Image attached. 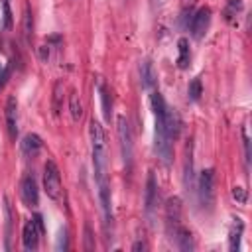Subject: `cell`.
<instances>
[{
    "mask_svg": "<svg viewBox=\"0 0 252 252\" xmlns=\"http://www.w3.org/2000/svg\"><path fill=\"white\" fill-rule=\"evenodd\" d=\"M209 26H211V8L209 6H203L197 12H193V16L189 20V28H191V35L195 39H201L209 32Z\"/></svg>",
    "mask_w": 252,
    "mask_h": 252,
    "instance_id": "cell-9",
    "label": "cell"
},
{
    "mask_svg": "<svg viewBox=\"0 0 252 252\" xmlns=\"http://www.w3.org/2000/svg\"><path fill=\"white\" fill-rule=\"evenodd\" d=\"M85 250H94V236H93V230H91V224L85 222Z\"/></svg>",
    "mask_w": 252,
    "mask_h": 252,
    "instance_id": "cell-25",
    "label": "cell"
},
{
    "mask_svg": "<svg viewBox=\"0 0 252 252\" xmlns=\"http://www.w3.org/2000/svg\"><path fill=\"white\" fill-rule=\"evenodd\" d=\"M41 146H43V142H41V138L37 136V134H26L24 138H22V142H20V148H22V154L24 156H28V158H35L39 152H41Z\"/></svg>",
    "mask_w": 252,
    "mask_h": 252,
    "instance_id": "cell-14",
    "label": "cell"
},
{
    "mask_svg": "<svg viewBox=\"0 0 252 252\" xmlns=\"http://www.w3.org/2000/svg\"><path fill=\"white\" fill-rule=\"evenodd\" d=\"M150 106H152V112H154V146H156V154L165 165H169L171 158H173V148H171L173 140L169 138L167 128H165L167 104L163 100V94L159 91H156V89L150 94Z\"/></svg>",
    "mask_w": 252,
    "mask_h": 252,
    "instance_id": "cell-1",
    "label": "cell"
},
{
    "mask_svg": "<svg viewBox=\"0 0 252 252\" xmlns=\"http://www.w3.org/2000/svg\"><path fill=\"white\" fill-rule=\"evenodd\" d=\"M89 140H91V156H93V171L94 181L108 179L106 177V142H104V130L98 120L89 122Z\"/></svg>",
    "mask_w": 252,
    "mask_h": 252,
    "instance_id": "cell-2",
    "label": "cell"
},
{
    "mask_svg": "<svg viewBox=\"0 0 252 252\" xmlns=\"http://www.w3.org/2000/svg\"><path fill=\"white\" fill-rule=\"evenodd\" d=\"M177 67L179 69H187L189 63H191V49H189V39L187 37H179L177 41Z\"/></svg>",
    "mask_w": 252,
    "mask_h": 252,
    "instance_id": "cell-17",
    "label": "cell"
},
{
    "mask_svg": "<svg viewBox=\"0 0 252 252\" xmlns=\"http://www.w3.org/2000/svg\"><path fill=\"white\" fill-rule=\"evenodd\" d=\"M4 28H12V12L8 0H4Z\"/></svg>",
    "mask_w": 252,
    "mask_h": 252,
    "instance_id": "cell-29",
    "label": "cell"
},
{
    "mask_svg": "<svg viewBox=\"0 0 252 252\" xmlns=\"http://www.w3.org/2000/svg\"><path fill=\"white\" fill-rule=\"evenodd\" d=\"M197 195H199V203L203 209L211 211L215 205V169H203L197 181Z\"/></svg>",
    "mask_w": 252,
    "mask_h": 252,
    "instance_id": "cell-4",
    "label": "cell"
},
{
    "mask_svg": "<svg viewBox=\"0 0 252 252\" xmlns=\"http://www.w3.org/2000/svg\"><path fill=\"white\" fill-rule=\"evenodd\" d=\"M98 93H100V100H102V114H104V118L110 122V116H112V110H110V94H108V91H106V87L104 85H98Z\"/></svg>",
    "mask_w": 252,
    "mask_h": 252,
    "instance_id": "cell-22",
    "label": "cell"
},
{
    "mask_svg": "<svg viewBox=\"0 0 252 252\" xmlns=\"http://www.w3.org/2000/svg\"><path fill=\"white\" fill-rule=\"evenodd\" d=\"M158 197H159L158 181H156V175L150 171L146 179V191H144V211L150 219H154V213L158 209Z\"/></svg>",
    "mask_w": 252,
    "mask_h": 252,
    "instance_id": "cell-11",
    "label": "cell"
},
{
    "mask_svg": "<svg viewBox=\"0 0 252 252\" xmlns=\"http://www.w3.org/2000/svg\"><path fill=\"white\" fill-rule=\"evenodd\" d=\"M171 240H173V242H175V246H177L179 250H183V252H191V250L195 248L193 234H191V230H189V228H185L183 224L175 230V234L171 236Z\"/></svg>",
    "mask_w": 252,
    "mask_h": 252,
    "instance_id": "cell-16",
    "label": "cell"
},
{
    "mask_svg": "<svg viewBox=\"0 0 252 252\" xmlns=\"http://www.w3.org/2000/svg\"><path fill=\"white\" fill-rule=\"evenodd\" d=\"M0 71H2V65H0Z\"/></svg>",
    "mask_w": 252,
    "mask_h": 252,
    "instance_id": "cell-33",
    "label": "cell"
},
{
    "mask_svg": "<svg viewBox=\"0 0 252 252\" xmlns=\"http://www.w3.org/2000/svg\"><path fill=\"white\" fill-rule=\"evenodd\" d=\"M10 71H12V69H10V65H8L6 69H2V71H0V89H4V85L8 83V77H10Z\"/></svg>",
    "mask_w": 252,
    "mask_h": 252,
    "instance_id": "cell-30",
    "label": "cell"
},
{
    "mask_svg": "<svg viewBox=\"0 0 252 252\" xmlns=\"http://www.w3.org/2000/svg\"><path fill=\"white\" fill-rule=\"evenodd\" d=\"M242 232H244V222H242L240 217H234L232 224H230V230H228V250L230 252H238L240 250Z\"/></svg>",
    "mask_w": 252,
    "mask_h": 252,
    "instance_id": "cell-15",
    "label": "cell"
},
{
    "mask_svg": "<svg viewBox=\"0 0 252 252\" xmlns=\"http://www.w3.org/2000/svg\"><path fill=\"white\" fill-rule=\"evenodd\" d=\"M232 197L236 199V203H242V205H244V203L248 201V191H246L244 187H238V185H236V187H232Z\"/></svg>",
    "mask_w": 252,
    "mask_h": 252,
    "instance_id": "cell-27",
    "label": "cell"
},
{
    "mask_svg": "<svg viewBox=\"0 0 252 252\" xmlns=\"http://www.w3.org/2000/svg\"><path fill=\"white\" fill-rule=\"evenodd\" d=\"M43 232H45V226H43L41 215H35L32 219H28L26 224H24V230H22V244H24V248L26 250H37L39 238H41Z\"/></svg>",
    "mask_w": 252,
    "mask_h": 252,
    "instance_id": "cell-5",
    "label": "cell"
},
{
    "mask_svg": "<svg viewBox=\"0 0 252 252\" xmlns=\"http://www.w3.org/2000/svg\"><path fill=\"white\" fill-rule=\"evenodd\" d=\"M12 224H14V215H12V207H10V201L8 197H4V234H6V244L4 248L10 250V238H12Z\"/></svg>",
    "mask_w": 252,
    "mask_h": 252,
    "instance_id": "cell-18",
    "label": "cell"
},
{
    "mask_svg": "<svg viewBox=\"0 0 252 252\" xmlns=\"http://www.w3.org/2000/svg\"><path fill=\"white\" fill-rule=\"evenodd\" d=\"M94 183H96V189H98V203H100V211H102L104 230L108 232V226L112 224V197H110V183H108V179L94 181Z\"/></svg>",
    "mask_w": 252,
    "mask_h": 252,
    "instance_id": "cell-6",
    "label": "cell"
},
{
    "mask_svg": "<svg viewBox=\"0 0 252 252\" xmlns=\"http://www.w3.org/2000/svg\"><path fill=\"white\" fill-rule=\"evenodd\" d=\"M181 199L179 197H169L165 203V228L169 238L175 234V230L181 226Z\"/></svg>",
    "mask_w": 252,
    "mask_h": 252,
    "instance_id": "cell-8",
    "label": "cell"
},
{
    "mask_svg": "<svg viewBox=\"0 0 252 252\" xmlns=\"http://www.w3.org/2000/svg\"><path fill=\"white\" fill-rule=\"evenodd\" d=\"M132 250H148V244L146 242H134L132 244Z\"/></svg>",
    "mask_w": 252,
    "mask_h": 252,
    "instance_id": "cell-32",
    "label": "cell"
},
{
    "mask_svg": "<svg viewBox=\"0 0 252 252\" xmlns=\"http://www.w3.org/2000/svg\"><path fill=\"white\" fill-rule=\"evenodd\" d=\"M20 199H22V203H24L26 207H30V209L37 207V203H39L37 181H35V177H33L32 173L24 175L22 181H20Z\"/></svg>",
    "mask_w": 252,
    "mask_h": 252,
    "instance_id": "cell-7",
    "label": "cell"
},
{
    "mask_svg": "<svg viewBox=\"0 0 252 252\" xmlns=\"http://www.w3.org/2000/svg\"><path fill=\"white\" fill-rule=\"evenodd\" d=\"M242 12V2L240 0H228L224 6V18L230 24H236V16Z\"/></svg>",
    "mask_w": 252,
    "mask_h": 252,
    "instance_id": "cell-20",
    "label": "cell"
},
{
    "mask_svg": "<svg viewBox=\"0 0 252 252\" xmlns=\"http://www.w3.org/2000/svg\"><path fill=\"white\" fill-rule=\"evenodd\" d=\"M118 138H120V152H122L124 165L130 169L132 167V134L124 116H118Z\"/></svg>",
    "mask_w": 252,
    "mask_h": 252,
    "instance_id": "cell-10",
    "label": "cell"
},
{
    "mask_svg": "<svg viewBox=\"0 0 252 252\" xmlns=\"http://www.w3.org/2000/svg\"><path fill=\"white\" fill-rule=\"evenodd\" d=\"M156 81H158V75H156V69H154L152 61L150 59L140 61V83H142V87L146 91H154Z\"/></svg>",
    "mask_w": 252,
    "mask_h": 252,
    "instance_id": "cell-13",
    "label": "cell"
},
{
    "mask_svg": "<svg viewBox=\"0 0 252 252\" xmlns=\"http://www.w3.org/2000/svg\"><path fill=\"white\" fill-rule=\"evenodd\" d=\"M6 130H8V136L10 140H16L18 136V102L14 96H8L6 100Z\"/></svg>",
    "mask_w": 252,
    "mask_h": 252,
    "instance_id": "cell-12",
    "label": "cell"
},
{
    "mask_svg": "<svg viewBox=\"0 0 252 252\" xmlns=\"http://www.w3.org/2000/svg\"><path fill=\"white\" fill-rule=\"evenodd\" d=\"M242 140H244V161H246V169H250V140H248L246 128L242 130Z\"/></svg>",
    "mask_w": 252,
    "mask_h": 252,
    "instance_id": "cell-28",
    "label": "cell"
},
{
    "mask_svg": "<svg viewBox=\"0 0 252 252\" xmlns=\"http://www.w3.org/2000/svg\"><path fill=\"white\" fill-rule=\"evenodd\" d=\"M22 33L26 37V41L32 39V32H33V18H32V12H30V6H26L24 10V22H22Z\"/></svg>",
    "mask_w": 252,
    "mask_h": 252,
    "instance_id": "cell-21",
    "label": "cell"
},
{
    "mask_svg": "<svg viewBox=\"0 0 252 252\" xmlns=\"http://www.w3.org/2000/svg\"><path fill=\"white\" fill-rule=\"evenodd\" d=\"M43 191L49 199L61 201V195H63L61 173H59V167L53 159H47L45 165H43Z\"/></svg>",
    "mask_w": 252,
    "mask_h": 252,
    "instance_id": "cell-3",
    "label": "cell"
},
{
    "mask_svg": "<svg viewBox=\"0 0 252 252\" xmlns=\"http://www.w3.org/2000/svg\"><path fill=\"white\" fill-rule=\"evenodd\" d=\"M55 248H57V250H67V248H69V238H67V228H61V230H59V236H57V242H55Z\"/></svg>",
    "mask_w": 252,
    "mask_h": 252,
    "instance_id": "cell-26",
    "label": "cell"
},
{
    "mask_svg": "<svg viewBox=\"0 0 252 252\" xmlns=\"http://www.w3.org/2000/svg\"><path fill=\"white\" fill-rule=\"evenodd\" d=\"M201 94H203V85H201V79H193V81L189 83V87H187V96H189V100L197 102V100L201 98Z\"/></svg>",
    "mask_w": 252,
    "mask_h": 252,
    "instance_id": "cell-23",
    "label": "cell"
},
{
    "mask_svg": "<svg viewBox=\"0 0 252 252\" xmlns=\"http://www.w3.org/2000/svg\"><path fill=\"white\" fill-rule=\"evenodd\" d=\"M61 106H63V83L57 81V83L53 85V112L59 114Z\"/></svg>",
    "mask_w": 252,
    "mask_h": 252,
    "instance_id": "cell-24",
    "label": "cell"
},
{
    "mask_svg": "<svg viewBox=\"0 0 252 252\" xmlns=\"http://www.w3.org/2000/svg\"><path fill=\"white\" fill-rule=\"evenodd\" d=\"M69 112H71L73 122H79L83 118V104H81V98H79L77 93L69 94Z\"/></svg>",
    "mask_w": 252,
    "mask_h": 252,
    "instance_id": "cell-19",
    "label": "cell"
},
{
    "mask_svg": "<svg viewBox=\"0 0 252 252\" xmlns=\"http://www.w3.org/2000/svg\"><path fill=\"white\" fill-rule=\"evenodd\" d=\"M39 57H41L43 61L49 57V45H41V47H39Z\"/></svg>",
    "mask_w": 252,
    "mask_h": 252,
    "instance_id": "cell-31",
    "label": "cell"
}]
</instances>
